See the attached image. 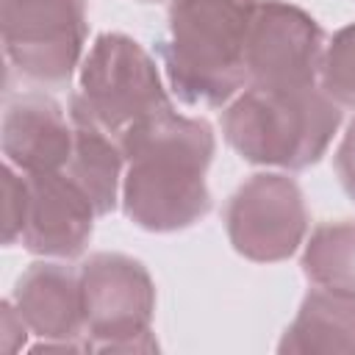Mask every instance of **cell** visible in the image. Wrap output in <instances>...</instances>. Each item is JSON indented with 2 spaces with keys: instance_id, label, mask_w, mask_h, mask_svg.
<instances>
[{
  "instance_id": "8fae6325",
  "label": "cell",
  "mask_w": 355,
  "mask_h": 355,
  "mask_svg": "<svg viewBox=\"0 0 355 355\" xmlns=\"http://www.w3.org/2000/svg\"><path fill=\"white\" fill-rule=\"evenodd\" d=\"M28 330L42 341H64L86 349V316L80 277L67 263H31L11 294Z\"/></svg>"
},
{
  "instance_id": "ac0fdd59",
  "label": "cell",
  "mask_w": 355,
  "mask_h": 355,
  "mask_svg": "<svg viewBox=\"0 0 355 355\" xmlns=\"http://www.w3.org/2000/svg\"><path fill=\"white\" fill-rule=\"evenodd\" d=\"M336 175L341 180V189L349 194V200H355V119L347 125V133L341 136V144L336 150Z\"/></svg>"
},
{
  "instance_id": "7c38bea8",
  "label": "cell",
  "mask_w": 355,
  "mask_h": 355,
  "mask_svg": "<svg viewBox=\"0 0 355 355\" xmlns=\"http://www.w3.org/2000/svg\"><path fill=\"white\" fill-rule=\"evenodd\" d=\"M277 352L288 355H352L355 352V294L313 286L291 324L286 327Z\"/></svg>"
},
{
  "instance_id": "5b68a950",
  "label": "cell",
  "mask_w": 355,
  "mask_h": 355,
  "mask_svg": "<svg viewBox=\"0 0 355 355\" xmlns=\"http://www.w3.org/2000/svg\"><path fill=\"white\" fill-rule=\"evenodd\" d=\"M86 352H155L150 330L155 286L141 261L122 252H94L80 269Z\"/></svg>"
},
{
  "instance_id": "8992f818",
  "label": "cell",
  "mask_w": 355,
  "mask_h": 355,
  "mask_svg": "<svg viewBox=\"0 0 355 355\" xmlns=\"http://www.w3.org/2000/svg\"><path fill=\"white\" fill-rule=\"evenodd\" d=\"M0 28L6 58L25 80L64 86L83 55L86 0H3Z\"/></svg>"
},
{
  "instance_id": "7a4b0ae2",
  "label": "cell",
  "mask_w": 355,
  "mask_h": 355,
  "mask_svg": "<svg viewBox=\"0 0 355 355\" xmlns=\"http://www.w3.org/2000/svg\"><path fill=\"white\" fill-rule=\"evenodd\" d=\"M255 0H172L158 58L186 105L219 108L247 83L244 47Z\"/></svg>"
},
{
  "instance_id": "5bb4252c",
  "label": "cell",
  "mask_w": 355,
  "mask_h": 355,
  "mask_svg": "<svg viewBox=\"0 0 355 355\" xmlns=\"http://www.w3.org/2000/svg\"><path fill=\"white\" fill-rule=\"evenodd\" d=\"M302 275L313 286L355 294V219L313 227L302 252Z\"/></svg>"
},
{
  "instance_id": "d6986e66",
  "label": "cell",
  "mask_w": 355,
  "mask_h": 355,
  "mask_svg": "<svg viewBox=\"0 0 355 355\" xmlns=\"http://www.w3.org/2000/svg\"><path fill=\"white\" fill-rule=\"evenodd\" d=\"M139 3H158V0H139Z\"/></svg>"
},
{
  "instance_id": "30bf717a",
  "label": "cell",
  "mask_w": 355,
  "mask_h": 355,
  "mask_svg": "<svg viewBox=\"0 0 355 355\" xmlns=\"http://www.w3.org/2000/svg\"><path fill=\"white\" fill-rule=\"evenodd\" d=\"M0 141L6 164L25 175L67 169L75 141L72 119H67L55 97L39 89L8 94Z\"/></svg>"
},
{
  "instance_id": "9a60e30c",
  "label": "cell",
  "mask_w": 355,
  "mask_h": 355,
  "mask_svg": "<svg viewBox=\"0 0 355 355\" xmlns=\"http://www.w3.org/2000/svg\"><path fill=\"white\" fill-rule=\"evenodd\" d=\"M319 89L338 108H355V22L336 31L327 42L319 69Z\"/></svg>"
},
{
  "instance_id": "9c48e42d",
  "label": "cell",
  "mask_w": 355,
  "mask_h": 355,
  "mask_svg": "<svg viewBox=\"0 0 355 355\" xmlns=\"http://www.w3.org/2000/svg\"><path fill=\"white\" fill-rule=\"evenodd\" d=\"M25 175V172H22ZM28 202L22 247L44 258H75L86 250L94 230V205L67 169L25 175Z\"/></svg>"
},
{
  "instance_id": "2e32d148",
  "label": "cell",
  "mask_w": 355,
  "mask_h": 355,
  "mask_svg": "<svg viewBox=\"0 0 355 355\" xmlns=\"http://www.w3.org/2000/svg\"><path fill=\"white\" fill-rule=\"evenodd\" d=\"M25 202H28V186L25 175L6 164L3 166V244H14L22 236L25 222Z\"/></svg>"
},
{
  "instance_id": "52a82bcc",
  "label": "cell",
  "mask_w": 355,
  "mask_h": 355,
  "mask_svg": "<svg viewBox=\"0 0 355 355\" xmlns=\"http://www.w3.org/2000/svg\"><path fill=\"white\" fill-rule=\"evenodd\" d=\"M233 250L258 263L291 258L308 233V208L294 178L258 172L244 180L225 208Z\"/></svg>"
},
{
  "instance_id": "277c9868",
  "label": "cell",
  "mask_w": 355,
  "mask_h": 355,
  "mask_svg": "<svg viewBox=\"0 0 355 355\" xmlns=\"http://www.w3.org/2000/svg\"><path fill=\"white\" fill-rule=\"evenodd\" d=\"M69 108L94 119L111 136L175 108L153 55L130 36L100 33L80 61L78 92Z\"/></svg>"
},
{
  "instance_id": "6da1fadb",
  "label": "cell",
  "mask_w": 355,
  "mask_h": 355,
  "mask_svg": "<svg viewBox=\"0 0 355 355\" xmlns=\"http://www.w3.org/2000/svg\"><path fill=\"white\" fill-rule=\"evenodd\" d=\"M125 153L122 211L150 233L191 227L211 211L205 172L216 139L205 119L161 111L119 136Z\"/></svg>"
},
{
  "instance_id": "4fadbf2b",
  "label": "cell",
  "mask_w": 355,
  "mask_h": 355,
  "mask_svg": "<svg viewBox=\"0 0 355 355\" xmlns=\"http://www.w3.org/2000/svg\"><path fill=\"white\" fill-rule=\"evenodd\" d=\"M72 119V155L67 164L69 178L89 194L97 216H105L116 208L122 194V175H125V153L119 139L103 130L86 114L69 108Z\"/></svg>"
},
{
  "instance_id": "e0dca14e",
  "label": "cell",
  "mask_w": 355,
  "mask_h": 355,
  "mask_svg": "<svg viewBox=\"0 0 355 355\" xmlns=\"http://www.w3.org/2000/svg\"><path fill=\"white\" fill-rule=\"evenodd\" d=\"M28 333H31V330H28L25 319L19 316V311L14 308L11 297L3 300V313H0V349H3L6 355H14L17 349L25 347Z\"/></svg>"
},
{
  "instance_id": "3957f363",
  "label": "cell",
  "mask_w": 355,
  "mask_h": 355,
  "mask_svg": "<svg viewBox=\"0 0 355 355\" xmlns=\"http://www.w3.org/2000/svg\"><path fill=\"white\" fill-rule=\"evenodd\" d=\"M341 125V108L316 86L247 83L222 111L225 141L250 164L288 172L313 166Z\"/></svg>"
},
{
  "instance_id": "ba28073f",
  "label": "cell",
  "mask_w": 355,
  "mask_h": 355,
  "mask_svg": "<svg viewBox=\"0 0 355 355\" xmlns=\"http://www.w3.org/2000/svg\"><path fill=\"white\" fill-rule=\"evenodd\" d=\"M327 36L322 25L294 3L255 0L244 67L250 83L316 86Z\"/></svg>"
}]
</instances>
